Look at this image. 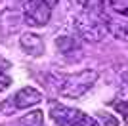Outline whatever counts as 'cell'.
Segmentation results:
<instances>
[{"label":"cell","mask_w":128,"mask_h":126,"mask_svg":"<svg viewBox=\"0 0 128 126\" xmlns=\"http://www.w3.org/2000/svg\"><path fill=\"white\" fill-rule=\"evenodd\" d=\"M98 76H100L98 71H92V69L78 71L75 74L50 73L46 76V82H48V86L58 96H63V98H80V96H84L96 84Z\"/></svg>","instance_id":"obj_1"},{"label":"cell","mask_w":128,"mask_h":126,"mask_svg":"<svg viewBox=\"0 0 128 126\" xmlns=\"http://www.w3.org/2000/svg\"><path fill=\"white\" fill-rule=\"evenodd\" d=\"M50 116L54 118V122L58 126H100L86 113L73 109V107H67V105H61V103L50 105Z\"/></svg>","instance_id":"obj_2"},{"label":"cell","mask_w":128,"mask_h":126,"mask_svg":"<svg viewBox=\"0 0 128 126\" xmlns=\"http://www.w3.org/2000/svg\"><path fill=\"white\" fill-rule=\"evenodd\" d=\"M42 101V92H38L34 86H25L19 92H16V96L8 100L2 105V111L4 113H14L17 109H27V107H32Z\"/></svg>","instance_id":"obj_3"},{"label":"cell","mask_w":128,"mask_h":126,"mask_svg":"<svg viewBox=\"0 0 128 126\" xmlns=\"http://www.w3.org/2000/svg\"><path fill=\"white\" fill-rule=\"evenodd\" d=\"M23 16L25 21L32 27H42L50 21L52 10L46 0H27L23 6Z\"/></svg>","instance_id":"obj_4"},{"label":"cell","mask_w":128,"mask_h":126,"mask_svg":"<svg viewBox=\"0 0 128 126\" xmlns=\"http://www.w3.org/2000/svg\"><path fill=\"white\" fill-rule=\"evenodd\" d=\"M19 44H21L23 52L29 54L31 58H40L44 54V42L34 32H23L21 38H19Z\"/></svg>","instance_id":"obj_5"},{"label":"cell","mask_w":128,"mask_h":126,"mask_svg":"<svg viewBox=\"0 0 128 126\" xmlns=\"http://www.w3.org/2000/svg\"><path fill=\"white\" fill-rule=\"evenodd\" d=\"M56 48L61 54H71L75 50H78V42L73 36H59V38H56Z\"/></svg>","instance_id":"obj_6"},{"label":"cell","mask_w":128,"mask_h":126,"mask_svg":"<svg viewBox=\"0 0 128 126\" xmlns=\"http://www.w3.org/2000/svg\"><path fill=\"white\" fill-rule=\"evenodd\" d=\"M8 67H10V63L4 61V59L0 58V92H4L8 86L12 84V78H10V74L6 73L8 71Z\"/></svg>","instance_id":"obj_7"},{"label":"cell","mask_w":128,"mask_h":126,"mask_svg":"<svg viewBox=\"0 0 128 126\" xmlns=\"http://www.w3.org/2000/svg\"><path fill=\"white\" fill-rule=\"evenodd\" d=\"M113 109L118 113V116H122V120L128 124V101L120 100V101H113Z\"/></svg>","instance_id":"obj_8"},{"label":"cell","mask_w":128,"mask_h":126,"mask_svg":"<svg viewBox=\"0 0 128 126\" xmlns=\"http://www.w3.org/2000/svg\"><path fill=\"white\" fill-rule=\"evenodd\" d=\"M111 6L118 14H126L128 16V0H111Z\"/></svg>","instance_id":"obj_9"},{"label":"cell","mask_w":128,"mask_h":126,"mask_svg":"<svg viewBox=\"0 0 128 126\" xmlns=\"http://www.w3.org/2000/svg\"><path fill=\"white\" fill-rule=\"evenodd\" d=\"M100 116H102V120H103V124H105V126H118V122L115 120L111 115H107V113H100Z\"/></svg>","instance_id":"obj_10"}]
</instances>
